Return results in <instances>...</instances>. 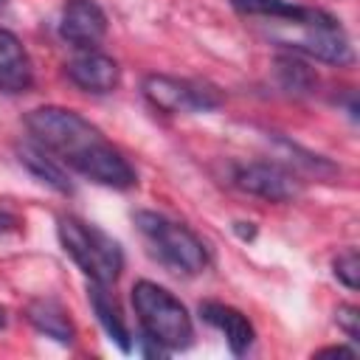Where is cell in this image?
<instances>
[{"instance_id": "9c48e42d", "label": "cell", "mask_w": 360, "mask_h": 360, "mask_svg": "<svg viewBox=\"0 0 360 360\" xmlns=\"http://www.w3.org/2000/svg\"><path fill=\"white\" fill-rule=\"evenodd\" d=\"M65 70H68V79L87 93H112L121 79L118 62L98 51H87L76 56L73 62H68Z\"/></svg>"}, {"instance_id": "ba28073f", "label": "cell", "mask_w": 360, "mask_h": 360, "mask_svg": "<svg viewBox=\"0 0 360 360\" xmlns=\"http://www.w3.org/2000/svg\"><path fill=\"white\" fill-rule=\"evenodd\" d=\"M107 34V14L93 0H65L59 17V37L73 48H96Z\"/></svg>"}, {"instance_id": "603a6c76", "label": "cell", "mask_w": 360, "mask_h": 360, "mask_svg": "<svg viewBox=\"0 0 360 360\" xmlns=\"http://www.w3.org/2000/svg\"><path fill=\"white\" fill-rule=\"evenodd\" d=\"M6 3H8V0H0V8H6Z\"/></svg>"}, {"instance_id": "ac0fdd59", "label": "cell", "mask_w": 360, "mask_h": 360, "mask_svg": "<svg viewBox=\"0 0 360 360\" xmlns=\"http://www.w3.org/2000/svg\"><path fill=\"white\" fill-rule=\"evenodd\" d=\"M335 321H338V326L349 335V340H360V309L357 307H352V304H340L338 307V312H335Z\"/></svg>"}, {"instance_id": "30bf717a", "label": "cell", "mask_w": 360, "mask_h": 360, "mask_svg": "<svg viewBox=\"0 0 360 360\" xmlns=\"http://www.w3.org/2000/svg\"><path fill=\"white\" fill-rule=\"evenodd\" d=\"M34 82L31 59L8 28H0V90L3 93H25Z\"/></svg>"}, {"instance_id": "8992f818", "label": "cell", "mask_w": 360, "mask_h": 360, "mask_svg": "<svg viewBox=\"0 0 360 360\" xmlns=\"http://www.w3.org/2000/svg\"><path fill=\"white\" fill-rule=\"evenodd\" d=\"M295 28H301V34L292 39H278V45H284L290 51H301V53L315 56V59L329 62V65H349L352 62V45H349L340 22L332 14L321 11L315 20L295 25Z\"/></svg>"}, {"instance_id": "52a82bcc", "label": "cell", "mask_w": 360, "mask_h": 360, "mask_svg": "<svg viewBox=\"0 0 360 360\" xmlns=\"http://www.w3.org/2000/svg\"><path fill=\"white\" fill-rule=\"evenodd\" d=\"M233 186L253 197L270 200V202H290L301 194V183L292 172H287L278 163H264V160L239 163L233 169Z\"/></svg>"}, {"instance_id": "e0dca14e", "label": "cell", "mask_w": 360, "mask_h": 360, "mask_svg": "<svg viewBox=\"0 0 360 360\" xmlns=\"http://www.w3.org/2000/svg\"><path fill=\"white\" fill-rule=\"evenodd\" d=\"M332 270H335V278H338L343 287H349V290H357V287H360V256H357L354 248L346 250V253H340V256L332 262Z\"/></svg>"}, {"instance_id": "5b68a950", "label": "cell", "mask_w": 360, "mask_h": 360, "mask_svg": "<svg viewBox=\"0 0 360 360\" xmlns=\"http://www.w3.org/2000/svg\"><path fill=\"white\" fill-rule=\"evenodd\" d=\"M146 101L163 112H205L222 104L214 84L200 79H177L166 73H149L141 84Z\"/></svg>"}, {"instance_id": "44dd1931", "label": "cell", "mask_w": 360, "mask_h": 360, "mask_svg": "<svg viewBox=\"0 0 360 360\" xmlns=\"http://www.w3.org/2000/svg\"><path fill=\"white\" fill-rule=\"evenodd\" d=\"M233 231H236L239 239H253V236H256L253 222H233Z\"/></svg>"}, {"instance_id": "4fadbf2b", "label": "cell", "mask_w": 360, "mask_h": 360, "mask_svg": "<svg viewBox=\"0 0 360 360\" xmlns=\"http://www.w3.org/2000/svg\"><path fill=\"white\" fill-rule=\"evenodd\" d=\"M17 158H20V163H22L39 183L51 186L53 191H59V194H70V191H73V186H70L68 174L62 172V166H59V163L51 158V152L42 149L39 143H20V146H17Z\"/></svg>"}, {"instance_id": "7402d4cb", "label": "cell", "mask_w": 360, "mask_h": 360, "mask_svg": "<svg viewBox=\"0 0 360 360\" xmlns=\"http://www.w3.org/2000/svg\"><path fill=\"white\" fill-rule=\"evenodd\" d=\"M3 326H6V309L0 307V329H3Z\"/></svg>"}, {"instance_id": "277c9868", "label": "cell", "mask_w": 360, "mask_h": 360, "mask_svg": "<svg viewBox=\"0 0 360 360\" xmlns=\"http://www.w3.org/2000/svg\"><path fill=\"white\" fill-rule=\"evenodd\" d=\"M132 219H135L138 231L149 239L155 256L166 267L186 273V276H197L205 270L208 253L194 231H188L186 225H180L163 214H155V211H135Z\"/></svg>"}, {"instance_id": "d6986e66", "label": "cell", "mask_w": 360, "mask_h": 360, "mask_svg": "<svg viewBox=\"0 0 360 360\" xmlns=\"http://www.w3.org/2000/svg\"><path fill=\"white\" fill-rule=\"evenodd\" d=\"M318 357H354V349H346V346H326L318 352Z\"/></svg>"}, {"instance_id": "2e32d148", "label": "cell", "mask_w": 360, "mask_h": 360, "mask_svg": "<svg viewBox=\"0 0 360 360\" xmlns=\"http://www.w3.org/2000/svg\"><path fill=\"white\" fill-rule=\"evenodd\" d=\"M276 76H278L281 87L287 93H295V96L312 93V87L318 82V76L312 73V68L304 59H298L295 53H278L276 56Z\"/></svg>"}, {"instance_id": "7c38bea8", "label": "cell", "mask_w": 360, "mask_h": 360, "mask_svg": "<svg viewBox=\"0 0 360 360\" xmlns=\"http://www.w3.org/2000/svg\"><path fill=\"white\" fill-rule=\"evenodd\" d=\"M90 307L101 323V329L107 332V338L121 349V352H132V335L121 318V309L115 304V298L107 292V284H98L93 281L90 284Z\"/></svg>"}, {"instance_id": "8fae6325", "label": "cell", "mask_w": 360, "mask_h": 360, "mask_svg": "<svg viewBox=\"0 0 360 360\" xmlns=\"http://www.w3.org/2000/svg\"><path fill=\"white\" fill-rule=\"evenodd\" d=\"M200 315H202L205 323H211L214 329H219L225 335L228 349L233 354H245L250 349L253 326H250V321L239 309H233L228 304H219V301H205V304H200Z\"/></svg>"}, {"instance_id": "7a4b0ae2", "label": "cell", "mask_w": 360, "mask_h": 360, "mask_svg": "<svg viewBox=\"0 0 360 360\" xmlns=\"http://www.w3.org/2000/svg\"><path fill=\"white\" fill-rule=\"evenodd\" d=\"M56 233L65 253L82 267V273L90 281H98L107 287L118 281L124 270V250L112 236H107L101 228L79 217H59Z\"/></svg>"}, {"instance_id": "5bb4252c", "label": "cell", "mask_w": 360, "mask_h": 360, "mask_svg": "<svg viewBox=\"0 0 360 360\" xmlns=\"http://www.w3.org/2000/svg\"><path fill=\"white\" fill-rule=\"evenodd\" d=\"M25 315H28V321H31L42 335H48V338H53V340H59V343H70L73 335H76V329H73V323H70L65 307H62L56 298H34V301L28 304Z\"/></svg>"}, {"instance_id": "3957f363", "label": "cell", "mask_w": 360, "mask_h": 360, "mask_svg": "<svg viewBox=\"0 0 360 360\" xmlns=\"http://www.w3.org/2000/svg\"><path fill=\"white\" fill-rule=\"evenodd\" d=\"M132 307L138 312L143 335L160 343L166 352L186 349L194 338V323L188 309L160 284L138 281L132 287Z\"/></svg>"}, {"instance_id": "ffe728a7", "label": "cell", "mask_w": 360, "mask_h": 360, "mask_svg": "<svg viewBox=\"0 0 360 360\" xmlns=\"http://www.w3.org/2000/svg\"><path fill=\"white\" fill-rule=\"evenodd\" d=\"M17 228H20V219L8 211H0V236L8 233V231H17Z\"/></svg>"}, {"instance_id": "9a60e30c", "label": "cell", "mask_w": 360, "mask_h": 360, "mask_svg": "<svg viewBox=\"0 0 360 360\" xmlns=\"http://www.w3.org/2000/svg\"><path fill=\"white\" fill-rule=\"evenodd\" d=\"M231 6L245 17H267V20H284L292 25H304L321 14V8H307L290 0H231Z\"/></svg>"}, {"instance_id": "6da1fadb", "label": "cell", "mask_w": 360, "mask_h": 360, "mask_svg": "<svg viewBox=\"0 0 360 360\" xmlns=\"http://www.w3.org/2000/svg\"><path fill=\"white\" fill-rule=\"evenodd\" d=\"M25 127L42 149L56 155L79 174L110 188H132L138 183L129 160L79 112L53 104L37 107L25 115Z\"/></svg>"}]
</instances>
